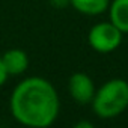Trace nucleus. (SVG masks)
Masks as SVG:
<instances>
[{
    "label": "nucleus",
    "instance_id": "9d476101",
    "mask_svg": "<svg viewBox=\"0 0 128 128\" xmlns=\"http://www.w3.org/2000/svg\"><path fill=\"white\" fill-rule=\"evenodd\" d=\"M94 125L90 122H86V120H82L78 124H76V128H92Z\"/></svg>",
    "mask_w": 128,
    "mask_h": 128
},
{
    "label": "nucleus",
    "instance_id": "1a4fd4ad",
    "mask_svg": "<svg viewBox=\"0 0 128 128\" xmlns=\"http://www.w3.org/2000/svg\"><path fill=\"white\" fill-rule=\"evenodd\" d=\"M8 77H9V74H8V71H6V68H5V65H3L2 56H0V86H3V84L6 83Z\"/></svg>",
    "mask_w": 128,
    "mask_h": 128
},
{
    "label": "nucleus",
    "instance_id": "7ed1b4c3",
    "mask_svg": "<svg viewBox=\"0 0 128 128\" xmlns=\"http://www.w3.org/2000/svg\"><path fill=\"white\" fill-rule=\"evenodd\" d=\"M124 33L112 23L101 21L90 27L88 33V42L96 53H112L122 44Z\"/></svg>",
    "mask_w": 128,
    "mask_h": 128
},
{
    "label": "nucleus",
    "instance_id": "f03ea898",
    "mask_svg": "<svg viewBox=\"0 0 128 128\" xmlns=\"http://www.w3.org/2000/svg\"><path fill=\"white\" fill-rule=\"evenodd\" d=\"M92 112L100 119H113L128 108V82L112 78L101 84L90 102Z\"/></svg>",
    "mask_w": 128,
    "mask_h": 128
},
{
    "label": "nucleus",
    "instance_id": "0eeeda50",
    "mask_svg": "<svg viewBox=\"0 0 128 128\" xmlns=\"http://www.w3.org/2000/svg\"><path fill=\"white\" fill-rule=\"evenodd\" d=\"M71 6L83 15H101L108 11L110 0H70Z\"/></svg>",
    "mask_w": 128,
    "mask_h": 128
},
{
    "label": "nucleus",
    "instance_id": "6e6552de",
    "mask_svg": "<svg viewBox=\"0 0 128 128\" xmlns=\"http://www.w3.org/2000/svg\"><path fill=\"white\" fill-rule=\"evenodd\" d=\"M50 5L56 9H65L68 6H71V2L70 0H48Z\"/></svg>",
    "mask_w": 128,
    "mask_h": 128
},
{
    "label": "nucleus",
    "instance_id": "423d86ee",
    "mask_svg": "<svg viewBox=\"0 0 128 128\" xmlns=\"http://www.w3.org/2000/svg\"><path fill=\"white\" fill-rule=\"evenodd\" d=\"M108 17L124 35L128 33V0H110Z\"/></svg>",
    "mask_w": 128,
    "mask_h": 128
},
{
    "label": "nucleus",
    "instance_id": "f257e3e1",
    "mask_svg": "<svg viewBox=\"0 0 128 128\" xmlns=\"http://www.w3.org/2000/svg\"><path fill=\"white\" fill-rule=\"evenodd\" d=\"M9 108L12 118L30 128L53 125L60 112V100L56 88L44 77H27L11 94Z\"/></svg>",
    "mask_w": 128,
    "mask_h": 128
},
{
    "label": "nucleus",
    "instance_id": "20e7f679",
    "mask_svg": "<svg viewBox=\"0 0 128 128\" xmlns=\"http://www.w3.org/2000/svg\"><path fill=\"white\" fill-rule=\"evenodd\" d=\"M68 92H70V96L77 104L84 106V104L92 102L95 92H96V88H95L94 80L88 74L74 72L68 78Z\"/></svg>",
    "mask_w": 128,
    "mask_h": 128
},
{
    "label": "nucleus",
    "instance_id": "39448f33",
    "mask_svg": "<svg viewBox=\"0 0 128 128\" xmlns=\"http://www.w3.org/2000/svg\"><path fill=\"white\" fill-rule=\"evenodd\" d=\"M3 65L9 76H21L29 68V56L21 48H11L2 54Z\"/></svg>",
    "mask_w": 128,
    "mask_h": 128
}]
</instances>
